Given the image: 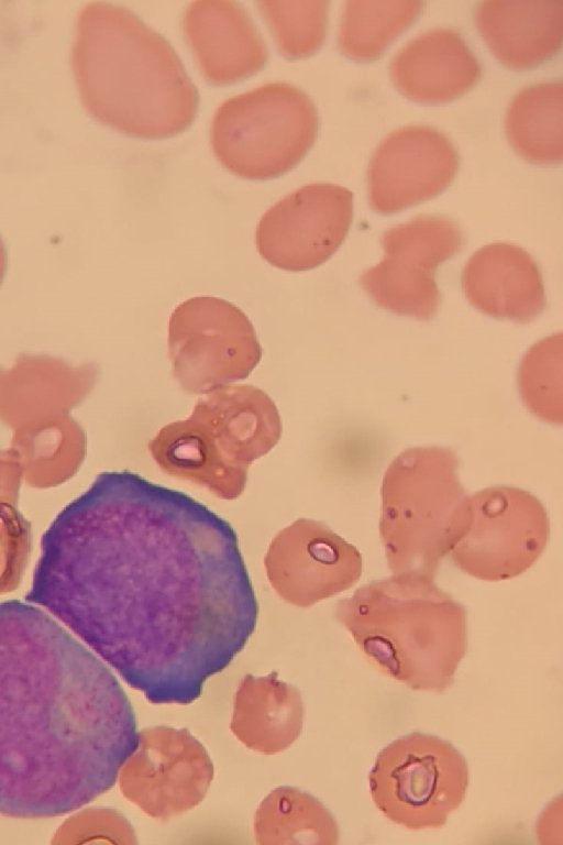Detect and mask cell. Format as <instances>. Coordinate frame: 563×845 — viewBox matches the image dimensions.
I'll list each match as a JSON object with an SVG mask.
<instances>
[{"instance_id": "6da1fadb", "label": "cell", "mask_w": 563, "mask_h": 845, "mask_svg": "<svg viewBox=\"0 0 563 845\" xmlns=\"http://www.w3.org/2000/svg\"><path fill=\"white\" fill-rule=\"evenodd\" d=\"M25 601L153 704L197 700L258 615L233 527L131 471L100 473L55 516Z\"/></svg>"}, {"instance_id": "7a4b0ae2", "label": "cell", "mask_w": 563, "mask_h": 845, "mask_svg": "<svg viewBox=\"0 0 563 845\" xmlns=\"http://www.w3.org/2000/svg\"><path fill=\"white\" fill-rule=\"evenodd\" d=\"M137 740L108 666L29 602H0V814L53 817L108 791Z\"/></svg>"}, {"instance_id": "3957f363", "label": "cell", "mask_w": 563, "mask_h": 845, "mask_svg": "<svg viewBox=\"0 0 563 845\" xmlns=\"http://www.w3.org/2000/svg\"><path fill=\"white\" fill-rule=\"evenodd\" d=\"M71 65L85 109L117 131L169 138L196 117L199 94L177 52L123 6L97 1L81 9Z\"/></svg>"}, {"instance_id": "277c9868", "label": "cell", "mask_w": 563, "mask_h": 845, "mask_svg": "<svg viewBox=\"0 0 563 845\" xmlns=\"http://www.w3.org/2000/svg\"><path fill=\"white\" fill-rule=\"evenodd\" d=\"M336 619L382 673L443 692L467 652V612L434 579L393 574L338 601Z\"/></svg>"}, {"instance_id": "5b68a950", "label": "cell", "mask_w": 563, "mask_h": 845, "mask_svg": "<svg viewBox=\"0 0 563 845\" xmlns=\"http://www.w3.org/2000/svg\"><path fill=\"white\" fill-rule=\"evenodd\" d=\"M459 458L445 447L400 452L383 476L379 535L393 574L434 579L468 528L471 497Z\"/></svg>"}, {"instance_id": "8992f818", "label": "cell", "mask_w": 563, "mask_h": 845, "mask_svg": "<svg viewBox=\"0 0 563 845\" xmlns=\"http://www.w3.org/2000/svg\"><path fill=\"white\" fill-rule=\"evenodd\" d=\"M318 128L311 98L295 85L273 81L223 101L211 121L210 143L231 173L267 179L303 158Z\"/></svg>"}, {"instance_id": "52a82bcc", "label": "cell", "mask_w": 563, "mask_h": 845, "mask_svg": "<svg viewBox=\"0 0 563 845\" xmlns=\"http://www.w3.org/2000/svg\"><path fill=\"white\" fill-rule=\"evenodd\" d=\"M368 782L376 808L389 821L409 830L438 828L463 803L470 773L451 743L413 732L378 753Z\"/></svg>"}, {"instance_id": "ba28073f", "label": "cell", "mask_w": 563, "mask_h": 845, "mask_svg": "<svg viewBox=\"0 0 563 845\" xmlns=\"http://www.w3.org/2000/svg\"><path fill=\"white\" fill-rule=\"evenodd\" d=\"M173 374L190 394L246 378L262 359L253 325L235 305L199 296L178 305L168 322Z\"/></svg>"}, {"instance_id": "9c48e42d", "label": "cell", "mask_w": 563, "mask_h": 845, "mask_svg": "<svg viewBox=\"0 0 563 845\" xmlns=\"http://www.w3.org/2000/svg\"><path fill=\"white\" fill-rule=\"evenodd\" d=\"M470 497L471 522L450 552L453 563L484 581L508 580L528 570L550 537L540 500L515 486L486 487Z\"/></svg>"}, {"instance_id": "30bf717a", "label": "cell", "mask_w": 563, "mask_h": 845, "mask_svg": "<svg viewBox=\"0 0 563 845\" xmlns=\"http://www.w3.org/2000/svg\"><path fill=\"white\" fill-rule=\"evenodd\" d=\"M463 243L460 227L442 216H421L397 224L382 237L383 261L366 270L360 284L380 308L428 321L441 300L437 270Z\"/></svg>"}, {"instance_id": "8fae6325", "label": "cell", "mask_w": 563, "mask_h": 845, "mask_svg": "<svg viewBox=\"0 0 563 845\" xmlns=\"http://www.w3.org/2000/svg\"><path fill=\"white\" fill-rule=\"evenodd\" d=\"M214 777L205 746L186 728L137 731L117 780L122 794L148 816L168 820L197 806Z\"/></svg>"}, {"instance_id": "7c38bea8", "label": "cell", "mask_w": 563, "mask_h": 845, "mask_svg": "<svg viewBox=\"0 0 563 845\" xmlns=\"http://www.w3.org/2000/svg\"><path fill=\"white\" fill-rule=\"evenodd\" d=\"M353 219V194L333 184H308L282 198L261 218L255 242L269 264L301 272L327 262Z\"/></svg>"}, {"instance_id": "4fadbf2b", "label": "cell", "mask_w": 563, "mask_h": 845, "mask_svg": "<svg viewBox=\"0 0 563 845\" xmlns=\"http://www.w3.org/2000/svg\"><path fill=\"white\" fill-rule=\"evenodd\" d=\"M264 566L284 601L309 607L352 588L362 575L363 560L356 547L329 526L300 518L273 538Z\"/></svg>"}, {"instance_id": "5bb4252c", "label": "cell", "mask_w": 563, "mask_h": 845, "mask_svg": "<svg viewBox=\"0 0 563 845\" xmlns=\"http://www.w3.org/2000/svg\"><path fill=\"white\" fill-rule=\"evenodd\" d=\"M450 139L429 125H408L387 135L374 151L367 174L372 209L391 215L442 193L459 169Z\"/></svg>"}, {"instance_id": "9a60e30c", "label": "cell", "mask_w": 563, "mask_h": 845, "mask_svg": "<svg viewBox=\"0 0 563 845\" xmlns=\"http://www.w3.org/2000/svg\"><path fill=\"white\" fill-rule=\"evenodd\" d=\"M181 28L203 77L211 84L235 83L267 63L265 41L240 2L192 1L183 13Z\"/></svg>"}, {"instance_id": "2e32d148", "label": "cell", "mask_w": 563, "mask_h": 845, "mask_svg": "<svg viewBox=\"0 0 563 845\" xmlns=\"http://www.w3.org/2000/svg\"><path fill=\"white\" fill-rule=\"evenodd\" d=\"M189 417L218 456L240 469L268 453L283 430L273 399L246 384L213 389L196 403Z\"/></svg>"}, {"instance_id": "e0dca14e", "label": "cell", "mask_w": 563, "mask_h": 845, "mask_svg": "<svg viewBox=\"0 0 563 845\" xmlns=\"http://www.w3.org/2000/svg\"><path fill=\"white\" fill-rule=\"evenodd\" d=\"M462 287L483 314L518 323L533 321L547 305L537 262L509 243H493L476 251L463 270Z\"/></svg>"}, {"instance_id": "ac0fdd59", "label": "cell", "mask_w": 563, "mask_h": 845, "mask_svg": "<svg viewBox=\"0 0 563 845\" xmlns=\"http://www.w3.org/2000/svg\"><path fill=\"white\" fill-rule=\"evenodd\" d=\"M481 65L462 35L448 28L423 32L394 56L390 77L407 98L443 103L460 98L477 83Z\"/></svg>"}, {"instance_id": "d6986e66", "label": "cell", "mask_w": 563, "mask_h": 845, "mask_svg": "<svg viewBox=\"0 0 563 845\" xmlns=\"http://www.w3.org/2000/svg\"><path fill=\"white\" fill-rule=\"evenodd\" d=\"M475 24L499 62L514 69L532 68L561 50L563 0L482 1Z\"/></svg>"}, {"instance_id": "ffe728a7", "label": "cell", "mask_w": 563, "mask_h": 845, "mask_svg": "<svg viewBox=\"0 0 563 845\" xmlns=\"http://www.w3.org/2000/svg\"><path fill=\"white\" fill-rule=\"evenodd\" d=\"M100 375L97 363L71 365L60 358L20 353L11 367L0 366V417H18L80 403Z\"/></svg>"}, {"instance_id": "44dd1931", "label": "cell", "mask_w": 563, "mask_h": 845, "mask_svg": "<svg viewBox=\"0 0 563 845\" xmlns=\"http://www.w3.org/2000/svg\"><path fill=\"white\" fill-rule=\"evenodd\" d=\"M303 717V701L296 687L275 672L247 674L235 692L230 728L247 748L273 755L298 739Z\"/></svg>"}, {"instance_id": "7402d4cb", "label": "cell", "mask_w": 563, "mask_h": 845, "mask_svg": "<svg viewBox=\"0 0 563 845\" xmlns=\"http://www.w3.org/2000/svg\"><path fill=\"white\" fill-rule=\"evenodd\" d=\"M148 451L163 472L222 500H234L245 489L249 469L225 463L190 417L164 426L148 442Z\"/></svg>"}, {"instance_id": "603a6c76", "label": "cell", "mask_w": 563, "mask_h": 845, "mask_svg": "<svg viewBox=\"0 0 563 845\" xmlns=\"http://www.w3.org/2000/svg\"><path fill=\"white\" fill-rule=\"evenodd\" d=\"M505 130L512 149L537 164L563 158V84L542 81L519 91L508 106Z\"/></svg>"}, {"instance_id": "cb8c5ba5", "label": "cell", "mask_w": 563, "mask_h": 845, "mask_svg": "<svg viewBox=\"0 0 563 845\" xmlns=\"http://www.w3.org/2000/svg\"><path fill=\"white\" fill-rule=\"evenodd\" d=\"M253 831L257 844H321L339 842L332 813L313 795L294 787L271 791L255 811Z\"/></svg>"}, {"instance_id": "d4e9b609", "label": "cell", "mask_w": 563, "mask_h": 845, "mask_svg": "<svg viewBox=\"0 0 563 845\" xmlns=\"http://www.w3.org/2000/svg\"><path fill=\"white\" fill-rule=\"evenodd\" d=\"M422 1H346L338 35L340 52L369 62L405 32L421 14Z\"/></svg>"}, {"instance_id": "484cf974", "label": "cell", "mask_w": 563, "mask_h": 845, "mask_svg": "<svg viewBox=\"0 0 563 845\" xmlns=\"http://www.w3.org/2000/svg\"><path fill=\"white\" fill-rule=\"evenodd\" d=\"M563 336L542 339L523 356L518 371V387L527 408L549 424L561 425Z\"/></svg>"}, {"instance_id": "4316f807", "label": "cell", "mask_w": 563, "mask_h": 845, "mask_svg": "<svg viewBox=\"0 0 563 845\" xmlns=\"http://www.w3.org/2000/svg\"><path fill=\"white\" fill-rule=\"evenodd\" d=\"M255 4L285 57H307L322 46L329 1H256Z\"/></svg>"}, {"instance_id": "83f0119b", "label": "cell", "mask_w": 563, "mask_h": 845, "mask_svg": "<svg viewBox=\"0 0 563 845\" xmlns=\"http://www.w3.org/2000/svg\"><path fill=\"white\" fill-rule=\"evenodd\" d=\"M107 841L115 844L137 843L128 819L114 809L92 808L76 813L64 822L52 841L55 844Z\"/></svg>"}, {"instance_id": "f1b7e54d", "label": "cell", "mask_w": 563, "mask_h": 845, "mask_svg": "<svg viewBox=\"0 0 563 845\" xmlns=\"http://www.w3.org/2000/svg\"><path fill=\"white\" fill-rule=\"evenodd\" d=\"M7 265H8L7 251H5L3 241L0 237V286L2 285V282L5 276Z\"/></svg>"}]
</instances>
